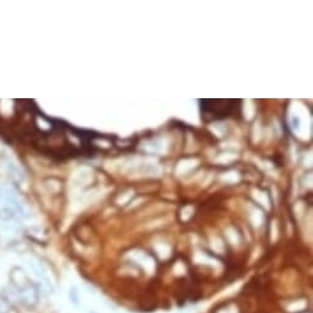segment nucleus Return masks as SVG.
Returning a JSON list of instances; mask_svg holds the SVG:
<instances>
[{
  "label": "nucleus",
  "instance_id": "f257e3e1",
  "mask_svg": "<svg viewBox=\"0 0 313 313\" xmlns=\"http://www.w3.org/2000/svg\"><path fill=\"white\" fill-rule=\"evenodd\" d=\"M69 300L74 307H80L81 305V300H80V295L76 288H71L69 290Z\"/></svg>",
  "mask_w": 313,
  "mask_h": 313
},
{
  "label": "nucleus",
  "instance_id": "7ed1b4c3",
  "mask_svg": "<svg viewBox=\"0 0 313 313\" xmlns=\"http://www.w3.org/2000/svg\"><path fill=\"white\" fill-rule=\"evenodd\" d=\"M11 307L4 299L0 297V313H11Z\"/></svg>",
  "mask_w": 313,
  "mask_h": 313
},
{
  "label": "nucleus",
  "instance_id": "f03ea898",
  "mask_svg": "<svg viewBox=\"0 0 313 313\" xmlns=\"http://www.w3.org/2000/svg\"><path fill=\"white\" fill-rule=\"evenodd\" d=\"M216 313H240V311H238V307L234 303H226V305L220 307Z\"/></svg>",
  "mask_w": 313,
  "mask_h": 313
},
{
  "label": "nucleus",
  "instance_id": "20e7f679",
  "mask_svg": "<svg viewBox=\"0 0 313 313\" xmlns=\"http://www.w3.org/2000/svg\"><path fill=\"white\" fill-rule=\"evenodd\" d=\"M89 313H96V312H95V311H90Z\"/></svg>",
  "mask_w": 313,
  "mask_h": 313
}]
</instances>
